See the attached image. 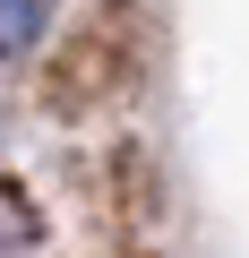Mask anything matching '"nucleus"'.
Here are the masks:
<instances>
[{
  "mask_svg": "<svg viewBox=\"0 0 249 258\" xmlns=\"http://www.w3.org/2000/svg\"><path fill=\"white\" fill-rule=\"evenodd\" d=\"M129 258H155V249H129Z\"/></svg>",
  "mask_w": 249,
  "mask_h": 258,
  "instance_id": "3",
  "label": "nucleus"
},
{
  "mask_svg": "<svg viewBox=\"0 0 249 258\" xmlns=\"http://www.w3.org/2000/svg\"><path fill=\"white\" fill-rule=\"evenodd\" d=\"M52 18V0H0V52H26Z\"/></svg>",
  "mask_w": 249,
  "mask_h": 258,
  "instance_id": "2",
  "label": "nucleus"
},
{
  "mask_svg": "<svg viewBox=\"0 0 249 258\" xmlns=\"http://www.w3.org/2000/svg\"><path fill=\"white\" fill-rule=\"evenodd\" d=\"M146 60H155V18L146 0H95V9L60 35L52 69H43V103L52 112H112L146 86Z\"/></svg>",
  "mask_w": 249,
  "mask_h": 258,
  "instance_id": "1",
  "label": "nucleus"
}]
</instances>
